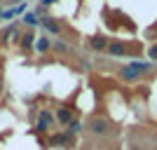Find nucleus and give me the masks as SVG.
<instances>
[{"label":"nucleus","mask_w":157,"mask_h":150,"mask_svg":"<svg viewBox=\"0 0 157 150\" xmlns=\"http://www.w3.org/2000/svg\"><path fill=\"white\" fill-rule=\"evenodd\" d=\"M54 113H49V110H40L38 113V122H35V131L38 134H49V127L54 124Z\"/></svg>","instance_id":"f257e3e1"},{"label":"nucleus","mask_w":157,"mask_h":150,"mask_svg":"<svg viewBox=\"0 0 157 150\" xmlns=\"http://www.w3.org/2000/svg\"><path fill=\"white\" fill-rule=\"evenodd\" d=\"M87 129L92 131L94 136H105V134L110 131V122H108L105 117H94L92 122H89V127H87Z\"/></svg>","instance_id":"f03ea898"},{"label":"nucleus","mask_w":157,"mask_h":150,"mask_svg":"<svg viewBox=\"0 0 157 150\" xmlns=\"http://www.w3.org/2000/svg\"><path fill=\"white\" fill-rule=\"evenodd\" d=\"M71 134L68 131H56V134H49L47 136V145H54V148H63V145L71 143Z\"/></svg>","instance_id":"7ed1b4c3"},{"label":"nucleus","mask_w":157,"mask_h":150,"mask_svg":"<svg viewBox=\"0 0 157 150\" xmlns=\"http://www.w3.org/2000/svg\"><path fill=\"white\" fill-rule=\"evenodd\" d=\"M105 54H108V56H124V54H129V52H127V45H124V42H120V40H110Z\"/></svg>","instance_id":"20e7f679"},{"label":"nucleus","mask_w":157,"mask_h":150,"mask_svg":"<svg viewBox=\"0 0 157 150\" xmlns=\"http://www.w3.org/2000/svg\"><path fill=\"white\" fill-rule=\"evenodd\" d=\"M108 42H110V40L105 38V35H92V38H89V49H92V52H105V49H108Z\"/></svg>","instance_id":"39448f33"},{"label":"nucleus","mask_w":157,"mask_h":150,"mask_svg":"<svg viewBox=\"0 0 157 150\" xmlns=\"http://www.w3.org/2000/svg\"><path fill=\"white\" fill-rule=\"evenodd\" d=\"M40 26L45 28L47 33H52V35H61V24L56 19H49V17H40Z\"/></svg>","instance_id":"423d86ee"},{"label":"nucleus","mask_w":157,"mask_h":150,"mask_svg":"<svg viewBox=\"0 0 157 150\" xmlns=\"http://www.w3.org/2000/svg\"><path fill=\"white\" fill-rule=\"evenodd\" d=\"M54 117H56V122H59L61 127H68V124L75 120V115H73L71 108H56V115H54Z\"/></svg>","instance_id":"0eeeda50"},{"label":"nucleus","mask_w":157,"mask_h":150,"mask_svg":"<svg viewBox=\"0 0 157 150\" xmlns=\"http://www.w3.org/2000/svg\"><path fill=\"white\" fill-rule=\"evenodd\" d=\"M35 33H33V28L28 33H24V35H21V40H19V45H21V49H24V52H28V49H33V47H35Z\"/></svg>","instance_id":"6e6552de"},{"label":"nucleus","mask_w":157,"mask_h":150,"mask_svg":"<svg viewBox=\"0 0 157 150\" xmlns=\"http://www.w3.org/2000/svg\"><path fill=\"white\" fill-rule=\"evenodd\" d=\"M120 75H122V80H124V82H136V80L141 78V73H136L131 66H124V68L120 71Z\"/></svg>","instance_id":"1a4fd4ad"},{"label":"nucleus","mask_w":157,"mask_h":150,"mask_svg":"<svg viewBox=\"0 0 157 150\" xmlns=\"http://www.w3.org/2000/svg\"><path fill=\"white\" fill-rule=\"evenodd\" d=\"M33 49H35L38 54L49 52V49H52V40H49V38H38V40H35V47H33Z\"/></svg>","instance_id":"9d476101"},{"label":"nucleus","mask_w":157,"mask_h":150,"mask_svg":"<svg viewBox=\"0 0 157 150\" xmlns=\"http://www.w3.org/2000/svg\"><path fill=\"white\" fill-rule=\"evenodd\" d=\"M150 63H152V61H131V68H134V71H136V73H141V75H143V73H148V71H150Z\"/></svg>","instance_id":"9b49d317"},{"label":"nucleus","mask_w":157,"mask_h":150,"mask_svg":"<svg viewBox=\"0 0 157 150\" xmlns=\"http://www.w3.org/2000/svg\"><path fill=\"white\" fill-rule=\"evenodd\" d=\"M24 24L31 26V28H35V26H40V17L35 12H26V14H24Z\"/></svg>","instance_id":"f8f14e48"},{"label":"nucleus","mask_w":157,"mask_h":150,"mask_svg":"<svg viewBox=\"0 0 157 150\" xmlns=\"http://www.w3.org/2000/svg\"><path fill=\"white\" fill-rule=\"evenodd\" d=\"M85 129V124L80 122V120H73L71 124H68V134H71V136H75V134H80V131Z\"/></svg>","instance_id":"ddd939ff"},{"label":"nucleus","mask_w":157,"mask_h":150,"mask_svg":"<svg viewBox=\"0 0 157 150\" xmlns=\"http://www.w3.org/2000/svg\"><path fill=\"white\" fill-rule=\"evenodd\" d=\"M52 49H56L59 54H66V52H68V42H63V40H56V42H52Z\"/></svg>","instance_id":"4468645a"},{"label":"nucleus","mask_w":157,"mask_h":150,"mask_svg":"<svg viewBox=\"0 0 157 150\" xmlns=\"http://www.w3.org/2000/svg\"><path fill=\"white\" fill-rule=\"evenodd\" d=\"M148 59L157 61V45H150V49H148Z\"/></svg>","instance_id":"2eb2a0df"},{"label":"nucleus","mask_w":157,"mask_h":150,"mask_svg":"<svg viewBox=\"0 0 157 150\" xmlns=\"http://www.w3.org/2000/svg\"><path fill=\"white\" fill-rule=\"evenodd\" d=\"M56 0H40V7H49V5H54Z\"/></svg>","instance_id":"dca6fc26"},{"label":"nucleus","mask_w":157,"mask_h":150,"mask_svg":"<svg viewBox=\"0 0 157 150\" xmlns=\"http://www.w3.org/2000/svg\"><path fill=\"white\" fill-rule=\"evenodd\" d=\"M0 19H2V7H0Z\"/></svg>","instance_id":"f3484780"}]
</instances>
